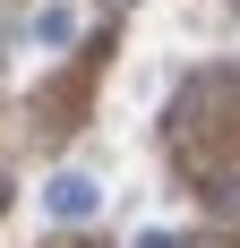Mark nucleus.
<instances>
[{
	"label": "nucleus",
	"instance_id": "obj_1",
	"mask_svg": "<svg viewBox=\"0 0 240 248\" xmlns=\"http://www.w3.org/2000/svg\"><path fill=\"white\" fill-rule=\"evenodd\" d=\"M51 205H60V214H95V180H51Z\"/></svg>",
	"mask_w": 240,
	"mask_h": 248
}]
</instances>
